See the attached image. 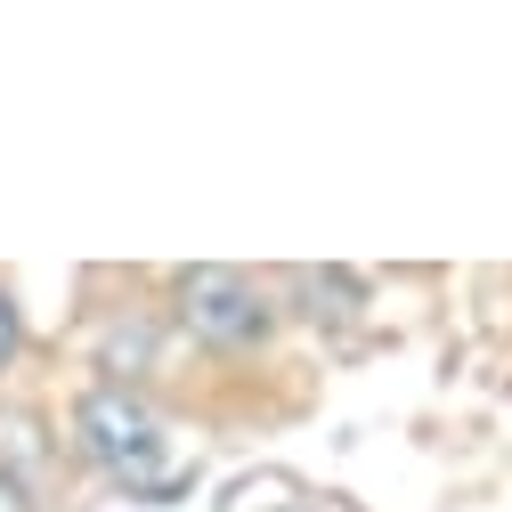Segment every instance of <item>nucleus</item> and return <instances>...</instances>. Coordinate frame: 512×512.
Here are the masks:
<instances>
[{
  "instance_id": "nucleus-1",
  "label": "nucleus",
  "mask_w": 512,
  "mask_h": 512,
  "mask_svg": "<svg viewBox=\"0 0 512 512\" xmlns=\"http://www.w3.org/2000/svg\"><path fill=\"white\" fill-rule=\"evenodd\" d=\"M82 456H90L106 480L139 488V496L179 488V447L163 439L155 407L131 399V391H90V399H82Z\"/></svg>"
},
{
  "instance_id": "nucleus-2",
  "label": "nucleus",
  "mask_w": 512,
  "mask_h": 512,
  "mask_svg": "<svg viewBox=\"0 0 512 512\" xmlns=\"http://www.w3.org/2000/svg\"><path fill=\"white\" fill-rule=\"evenodd\" d=\"M179 317L196 342H220V350H244L269 334V293L236 277V269H187L179 277Z\"/></svg>"
},
{
  "instance_id": "nucleus-3",
  "label": "nucleus",
  "mask_w": 512,
  "mask_h": 512,
  "mask_svg": "<svg viewBox=\"0 0 512 512\" xmlns=\"http://www.w3.org/2000/svg\"><path fill=\"white\" fill-rule=\"evenodd\" d=\"M9 358H17V301L0 293V366H9Z\"/></svg>"
}]
</instances>
